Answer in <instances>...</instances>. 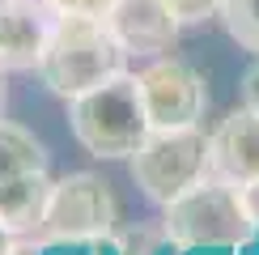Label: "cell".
Listing matches in <instances>:
<instances>
[{"mask_svg":"<svg viewBox=\"0 0 259 255\" xmlns=\"http://www.w3.org/2000/svg\"><path fill=\"white\" fill-rule=\"evenodd\" d=\"M123 60L127 51L111 34L106 17H56L38 56V77L51 94L72 102L77 94L123 72Z\"/></svg>","mask_w":259,"mask_h":255,"instance_id":"1","label":"cell"},{"mask_svg":"<svg viewBox=\"0 0 259 255\" xmlns=\"http://www.w3.org/2000/svg\"><path fill=\"white\" fill-rule=\"evenodd\" d=\"M68 119H72V136L94 157H132L145 145V136L153 132L145 90L132 72H115L111 81L77 94L68 106Z\"/></svg>","mask_w":259,"mask_h":255,"instance_id":"2","label":"cell"},{"mask_svg":"<svg viewBox=\"0 0 259 255\" xmlns=\"http://www.w3.org/2000/svg\"><path fill=\"white\" fill-rule=\"evenodd\" d=\"M166 230L183 251H242L255 238V221L246 212L242 187L208 175L204 183L166 204Z\"/></svg>","mask_w":259,"mask_h":255,"instance_id":"3","label":"cell"},{"mask_svg":"<svg viewBox=\"0 0 259 255\" xmlns=\"http://www.w3.org/2000/svg\"><path fill=\"white\" fill-rule=\"evenodd\" d=\"M127 162H132L136 187L161 208L212 175L208 136L200 132V123H191V128H153L145 136V145Z\"/></svg>","mask_w":259,"mask_h":255,"instance_id":"4","label":"cell"},{"mask_svg":"<svg viewBox=\"0 0 259 255\" xmlns=\"http://www.w3.org/2000/svg\"><path fill=\"white\" fill-rule=\"evenodd\" d=\"M115 217H119V204H115L111 187L98 175L81 170V175H64L51 187L34 238L47 247H90L115 234Z\"/></svg>","mask_w":259,"mask_h":255,"instance_id":"5","label":"cell"},{"mask_svg":"<svg viewBox=\"0 0 259 255\" xmlns=\"http://www.w3.org/2000/svg\"><path fill=\"white\" fill-rule=\"evenodd\" d=\"M140 90H145V106H149L153 128H191L204 119L208 90H204L200 72L175 56H157L149 64L140 72Z\"/></svg>","mask_w":259,"mask_h":255,"instance_id":"6","label":"cell"},{"mask_svg":"<svg viewBox=\"0 0 259 255\" xmlns=\"http://www.w3.org/2000/svg\"><path fill=\"white\" fill-rule=\"evenodd\" d=\"M106 26L119 38L127 56H170L179 42L183 21L170 13L166 0H115V9L106 13Z\"/></svg>","mask_w":259,"mask_h":255,"instance_id":"7","label":"cell"},{"mask_svg":"<svg viewBox=\"0 0 259 255\" xmlns=\"http://www.w3.org/2000/svg\"><path fill=\"white\" fill-rule=\"evenodd\" d=\"M208 162L212 175L234 187H246L259 179V111L242 106L221 119V128L208 136Z\"/></svg>","mask_w":259,"mask_h":255,"instance_id":"8","label":"cell"},{"mask_svg":"<svg viewBox=\"0 0 259 255\" xmlns=\"http://www.w3.org/2000/svg\"><path fill=\"white\" fill-rule=\"evenodd\" d=\"M51 21L56 13L42 0H5L0 5V68H38Z\"/></svg>","mask_w":259,"mask_h":255,"instance_id":"9","label":"cell"},{"mask_svg":"<svg viewBox=\"0 0 259 255\" xmlns=\"http://www.w3.org/2000/svg\"><path fill=\"white\" fill-rule=\"evenodd\" d=\"M51 187L56 183L47 179V170L0 175V230H9L13 238H30L47 212Z\"/></svg>","mask_w":259,"mask_h":255,"instance_id":"10","label":"cell"},{"mask_svg":"<svg viewBox=\"0 0 259 255\" xmlns=\"http://www.w3.org/2000/svg\"><path fill=\"white\" fill-rule=\"evenodd\" d=\"M26 170H47V149L21 123L0 119V175H26Z\"/></svg>","mask_w":259,"mask_h":255,"instance_id":"11","label":"cell"},{"mask_svg":"<svg viewBox=\"0 0 259 255\" xmlns=\"http://www.w3.org/2000/svg\"><path fill=\"white\" fill-rule=\"evenodd\" d=\"M115 255H183V247L170 238L166 221H145L115 234Z\"/></svg>","mask_w":259,"mask_h":255,"instance_id":"12","label":"cell"},{"mask_svg":"<svg viewBox=\"0 0 259 255\" xmlns=\"http://www.w3.org/2000/svg\"><path fill=\"white\" fill-rule=\"evenodd\" d=\"M221 21L242 51L259 56V0H221Z\"/></svg>","mask_w":259,"mask_h":255,"instance_id":"13","label":"cell"},{"mask_svg":"<svg viewBox=\"0 0 259 255\" xmlns=\"http://www.w3.org/2000/svg\"><path fill=\"white\" fill-rule=\"evenodd\" d=\"M56 17H106L115 0H42Z\"/></svg>","mask_w":259,"mask_h":255,"instance_id":"14","label":"cell"},{"mask_svg":"<svg viewBox=\"0 0 259 255\" xmlns=\"http://www.w3.org/2000/svg\"><path fill=\"white\" fill-rule=\"evenodd\" d=\"M166 5H170V13H175L183 26H196V21L221 13V0H166Z\"/></svg>","mask_w":259,"mask_h":255,"instance_id":"15","label":"cell"},{"mask_svg":"<svg viewBox=\"0 0 259 255\" xmlns=\"http://www.w3.org/2000/svg\"><path fill=\"white\" fill-rule=\"evenodd\" d=\"M242 106H251V111H259V64L251 72L242 77Z\"/></svg>","mask_w":259,"mask_h":255,"instance_id":"16","label":"cell"},{"mask_svg":"<svg viewBox=\"0 0 259 255\" xmlns=\"http://www.w3.org/2000/svg\"><path fill=\"white\" fill-rule=\"evenodd\" d=\"M9 255H47V242H38L34 234H30V238H17Z\"/></svg>","mask_w":259,"mask_h":255,"instance_id":"17","label":"cell"},{"mask_svg":"<svg viewBox=\"0 0 259 255\" xmlns=\"http://www.w3.org/2000/svg\"><path fill=\"white\" fill-rule=\"evenodd\" d=\"M242 200H246V212H251V221H255V230H259V179L242 187Z\"/></svg>","mask_w":259,"mask_h":255,"instance_id":"18","label":"cell"},{"mask_svg":"<svg viewBox=\"0 0 259 255\" xmlns=\"http://www.w3.org/2000/svg\"><path fill=\"white\" fill-rule=\"evenodd\" d=\"M183 255H238V251H183Z\"/></svg>","mask_w":259,"mask_h":255,"instance_id":"19","label":"cell"},{"mask_svg":"<svg viewBox=\"0 0 259 255\" xmlns=\"http://www.w3.org/2000/svg\"><path fill=\"white\" fill-rule=\"evenodd\" d=\"M0 102H5V94H0Z\"/></svg>","mask_w":259,"mask_h":255,"instance_id":"20","label":"cell"},{"mask_svg":"<svg viewBox=\"0 0 259 255\" xmlns=\"http://www.w3.org/2000/svg\"><path fill=\"white\" fill-rule=\"evenodd\" d=\"M0 5H5V0H0Z\"/></svg>","mask_w":259,"mask_h":255,"instance_id":"21","label":"cell"}]
</instances>
